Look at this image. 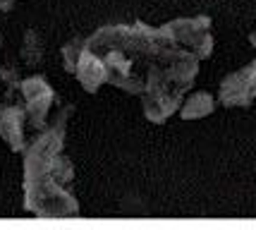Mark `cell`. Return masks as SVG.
<instances>
[{
	"mask_svg": "<svg viewBox=\"0 0 256 230\" xmlns=\"http://www.w3.org/2000/svg\"><path fill=\"white\" fill-rule=\"evenodd\" d=\"M86 48L106 67V84L142 96L148 122H166L199 75V58L182 48L163 27L146 22L106 24L86 36Z\"/></svg>",
	"mask_w": 256,
	"mask_h": 230,
	"instance_id": "6da1fadb",
	"label": "cell"
},
{
	"mask_svg": "<svg viewBox=\"0 0 256 230\" xmlns=\"http://www.w3.org/2000/svg\"><path fill=\"white\" fill-rule=\"evenodd\" d=\"M74 106L67 103L50 118L48 127L34 134L22 151L24 208L41 218L77 216L79 201L72 192L74 163L65 153L67 122Z\"/></svg>",
	"mask_w": 256,
	"mask_h": 230,
	"instance_id": "7a4b0ae2",
	"label": "cell"
},
{
	"mask_svg": "<svg viewBox=\"0 0 256 230\" xmlns=\"http://www.w3.org/2000/svg\"><path fill=\"white\" fill-rule=\"evenodd\" d=\"M20 96H22L20 101L24 103L26 118H29V132L38 134L50 122V110L58 99L56 89L50 87V82L44 75H29L22 79Z\"/></svg>",
	"mask_w": 256,
	"mask_h": 230,
	"instance_id": "3957f363",
	"label": "cell"
},
{
	"mask_svg": "<svg viewBox=\"0 0 256 230\" xmlns=\"http://www.w3.org/2000/svg\"><path fill=\"white\" fill-rule=\"evenodd\" d=\"M166 29L172 34V39L182 48H187L196 55L199 60H206L213 51V34L211 20L208 17H184V20H172L166 22Z\"/></svg>",
	"mask_w": 256,
	"mask_h": 230,
	"instance_id": "277c9868",
	"label": "cell"
},
{
	"mask_svg": "<svg viewBox=\"0 0 256 230\" xmlns=\"http://www.w3.org/2000/svg\"><path fill=\"white\" fill-rule=\"evenodd\" d=\"M256 101V60L228 75L218 89V103L225 108H246Z\"/></svg>",
	"mask_w": 256,
	"mask_h": 230,
	"instance_id": "5b68a950",
	"label": "cell"
},
{
	"mask_svg": "<svg viewBox=\"0 0 256 230\" xmlns=\"http://www.w3.org/2000/svg\"><path fill=\"white\" fill-rule=\"evenodd\" d=\"M0 139L10 146V151L22 153L29 144V118L22 101H8L0 106Z\"/></svg>",
	"mask_w": 256,
	"mask_h": 230,
	"instance_id": "8992f818",
	"label": "cell"
},
{
	"mask_svg": "<svg viewBox=\"0 0 256 230\" xmlns=\"http://www.w3.org/2000/svg\"><path fill=\"white\" fill-rule=\"evenodd\" d=\"M46 60V41L36 29H26L22 34V44H20V63L29 70L41 67Z\"/></svg>",
	"mask_w": 256,
	"mask_h": 230,
	"instance_id": "52a82bcc",
	"label": "cell"
},
{
	"mask_svg": "<svg viewBox=\"0 0 256 230\" xmlns=\"http://www.w3.org/2000/svg\"><path fill=\"white\" fill-rule=\"evenodd\" d=\"M213 110H216V99L208 91H196V94L184 96L182 106H180V115H182V120H199V118L211 115Z\"/></svg>",
	"mask_w": 256,
	"mask_h": 230,
	"instance_id": "ba28073f",
	"label": "cell"
},
{
	"mask_svg": "<svg viewBox=\"0 0 256 230\" xmlns=\"http://www.w3.org/2000/svg\"><path fill=\"white\" fill-rule=\"evenodd\" d=\"M22 63H14V60H5L0 65V82L2 87L8 89V101H12L14 94H20V87H22Z\"/></svg>",
	"mask_w": 256,
	"mask_h": 230,
	"instance_id": "9c48e42d",
	"label": "cell"
},
{
	"mask_svg": "<svg viewBox=\"0 0 256 230\" xmlns=\"http://www.w3.org/2000/svg\"><path fill=\"white\" fill-rule=\"evenodd\" d=\"M86 46V36H72L62 48H60V58H62V70L67 75H74L77 72V63H79V55Z\"/></svg>",
	"mask_w": 256,
	"mask_h": 230,
	"instance_id": "30bf717a",
	"label": "cell"
},
{
	"mask_svg": "<svg viewBox=\"0 0 256 230\" xmlns=\"http://www.w3.org/2000/svg\"><path fill=\"white\" fill-rule=\"evenodd\" d=\"M17 5V0H0V12H10Z\"/></svg>",
	"mask_w": 256,
	"mask_h": 230,
	"instance_id": "8fae6325",
	"label": "cell"
},
{
	"mask_svg": "<svg viewBox=\"0 0 256 230\" xmlns=\"http://www.w3.org/2000/svg\"><path fill=\"white\" fill-rule=\"evenodd\" d=\"M2 46H5V36H2V32H0V51H2Z\"/></svg>",
	"mask_w": 256,
	"mask_h": 230,
	"instance_id": "7c38bea8",
	"label": "cell"
}]
</instances>
